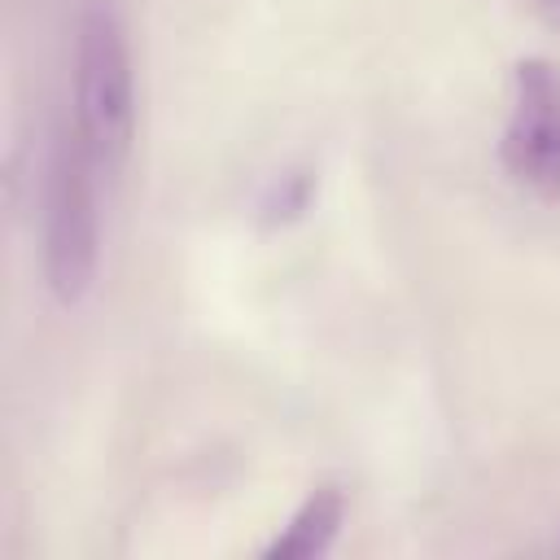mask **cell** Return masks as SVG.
Listing matches in <instances>:
<instances>
[{
  "instance_id": "cell-1",
  "label": "cell",
  "mask_w": 560,
  "mask_h": 560,
  "mask_svg": "<svg viewBox=\"0 0 560 560\" xmlns=\"http://www.w3.org/2000/svg\"><path fill=\"white\" fill-rule=\"evenodd\" d=\"M74 131L114 179L136 140V70L118 9L109 0H83L74 18Z\"/></svg>"
},
{
  "instance_id": "cell-2",
  "label": "cell",
  "mask_w": 560,
  "mask_h": 560,
  "mask_svg": "<svg viewBox=\"0 0 560 560\" xmlns=\"http://www.w3.org/2000/svg\"><path fill=\"white\" fill-rule=\"evenodd\" d=\"M101 175L79 131L66 127L44 175V284L66 311L92 293L101 271Z\"/></svg>"
},
{
  "instance_id": "cell-3",
  "label": "cell",
  "mask_w": 560,
  "mask_h": 560,
  "mask_svg": "<svg viewBox=\"0 0 560 560\" xmlns=\"http://www.w3.org/2000/svg\"><path fill=\"white\" fill-rule=\"evenodd\" d=\"M499 162L521 192L560 206V66L556 61L521 57L512 66Z\"/></svg>"
},
{
  "instance_id": "cell-4",
  "label": "cell",
  "mask_w": 560,
  "mask_h": 560,
  "mask_svg": "<svg viewBox=\"0 0 560 560\" xmlns=\"http://www.w3.org/2000/svg\"><path fill=\"white\" fill-rule=\"evenodd\" d=\"M341 521H346V494L341 486L324 481L293 508L284 529L262 547V560H319L337 542Z\"/></svg>"
},
{
  "instance_id": "cell-5",
  "label": "cell",
  "mask_w": 560,
  "mask_h": 560,
  "mask_svg": "<svg viewBox=\"0 0 560 560\" xmlns=\"http://www.w3.org/2000/svg\"><path fill=\"white\" fill-rule=\"evenodd\" d=\"M311 197H315V175L306 166H293V171L276 175L262 188V197H258V223L262 228H289V223H298L311 210Z\"/></svg>"
},
{
  "instance_id": "cell-6",
  "label": "cell",
  "mask_w": 560,
  "mask_h": 560,
  "mask_svg": "<svg viewBox=\"0 0 560 560\" xmlns=\"http://www.w3.org/2000/svg\"><path fill=\"white\" fill-rule=\"evenodd\" d=\"M525 9H529L551 35H560V0H525Z\"/></svg>"
}]
</instances>
